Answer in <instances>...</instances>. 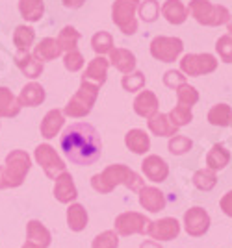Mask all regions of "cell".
Here are the masks:
<instances>
[{
	"mask_svg": "<svg viewBox=\"0 0 232 248\" xmlns=\"http://www.w3.org/2000/svg\"><path fill=\"white\" fill-rule=\"evenodd\" d=\"M169 121L173 126L177 128H182V126H188V124L193 121V113H191V108H186V106H175L171 111L167 113Z\"/></svg>",
	"mask_w": 232,
	"mask_h": 248,
	"instance_id": "8d00e7d4",
	"label": "cell"
},
{
	"mask_svg": "<svg viewBox=\"0 0 232 248\" xmlns=\"http://www.w3.org/2000/svg\"><path fill=\"white\" fill-rule=\"evenodd\" d=\"M125 145H127L130 152H134L137 155H143L150 150V137L145 134V130L134 128V130H130L125 135Z\"/></svg>",
	"mask_w": 232,
	"mask_h": 248,
	"instance_id": "cb8c5ba5",
	"label": "cell"
},
{
	"mask_svg": "<svg viewBox=\"0 0 232 248\" xmlns=\"http://www.w3.org/2000/svg\"><path fill=\"white\" fill-rule=\"evenodd\" d=\"M141 170L147 180L154 182V184H162L166 182L169 176V165L164 157H160L156 154L147 155L143 161H141Z\"/></svg>",
	"mask_w": 232,
	"mask_h": 248,
	"instance_id": "4fadbf2b",
	"label": "cell"
},
{
	"mask_svg": "<svg viewBox=\"0 0 232 248\" xmlns=\"http://www.w3.org/2000/svg\"><path fill=\"white\" fill-rule=\"evenodd\" d=\"M217 69V60L208 52L204 54H186L180 60V73L186 76H204Z\"/></svg>",
	"mask_w": 232,
	"mask_h": 248,
	"instance_id": "9c48e42d",
	"label": "cell"
},
{
	"mask_svg": "<svg viewBox=\"0 0 232 248\" xmlns=\"http://www.w3.org/2000/svg\"><path fill=\"white\" fill-rule=\"evenodd\" d=\"M33 157L37 161V165H41V169L45 170V174L49 176L50 180H56V176H60L65 170L64 159L58 155V152L54 150L50 145H39L35 146Z\"/></svg>",
	"mask_w": 232,
	"mask_h": 248,
	"instance_id": "30bf717a",
	"label": "cell"
},
{
	"mask_svg": "<svg viewBox=\"0 0 232 248\" xmlns=\"http://www.w3.org/2000/svg\"><path fill=\"white\" fill-rule=\"evenodd\" d=\"M158 96L152 93V91H141V93L137 94L136 98H134V111L136 115L139 117H143V119H150V117H154V115L158 113Z\"/></svg>",
	"mask_w": 232,
	"mask_h": 248,
	"instance_id": "ac0fdd59",
	"label": "cell"
},
{
	"mask_svg": "<svg viewBox=\"0 0 232 248\" xmlns=\"http://www.w3.org/2000/svg\"><path fill=\"white\" fill-rule=\"evenodd\" d=\"M91 48L95 50L97 56H104L110 54V50L114 48V37L108 33V31L100 30L97 31L95 35L91 37Z\"/></svg>",
	"mask_w": 232,
	"mask_h": 248,
	"instance_id": "d590c367",
	"label": "cell"
},
{
	"mask_svg": "<svg viewBox=\"0 0 232 248\" xmlns=\"http://www.w3.org/2000/svg\"><path fill=\"white\" fill-rule=\"evenodd\" d=\"M137 193H139V206L150 211V213H158V211L166 209V206H167V198L158 187L145 186L141 187Z\"/></svg>",
	"mask_w": 232,
	"mask_h": 248,
	"instance_id": "9a60e30c",
	"label": "cell"
},
{
	"mask_svg": "<svg viewBox=\"0 0 232 248\" xmlns=\"http://www.w3.org/2000/svg\"><path fill=\"white\" fill-rule=\"evenodd\" d=\"M13 62L15 65L19 67V71H21L26 78H37V76H41L43 73V63L33 56L30 52H15V56H13Z\"/></svg>",
	"mask_w": 232,
	"mask_h": 248,
	"instance_id": "e0dca14e",
	"label": "cell"
},
{
	"mask_svg": "<svg viewBox=\"0 0 232 248\" xmlns=\"http://www.w3.org/2000/svg\"><path fill=\"white\" fill-rule=\"evenodd\" d=\"M162 15L169 24L179 26V24H184L188 19V10L182 4V0H166L162 4Z\"/></svg>",
	"mask_w": 232,
	"mask_h": 248,
	"instance_id": "603a6c76",
	"label": "cell"
},
{
	"mask_svg": "<svg viewBox=\"0 0 232 248\" xmlns=\"http://www.w3.org/2000/svg\"><path fill=\"white\" fill-rule=\"evenodd\" d=\"M22 248H37V247H33V245H30V243H28V241H26V243H24V245H22Z\"/></svg>",
	"mask_w": 232,
	"mask_h": 248,
	"instance_id": "681fc988",
	"label": "cell"
},
{
	"mask_svg": "<svg viewBox=\"0 0 232 248\" xmlns=\"http://www.w3.org/2000/svg\"><path fill=\"white\" fill-rule=\"evenodd\" d=\"M33 41H35V30L26 26V24H21L17 26L15 31H13V45L17 52H28L32 48Z\"/></svg>",
	"mask_w": 232,
	"mask_h": 248,
	"instance_id": "1f68e13d",
	"label": "cell"
},
{
	"mask_svg": "<svg viewBox=\"0 0 232 248\" xmlns=\"http://www.w3.org/2000/svg\"><path fill=\"white\" fill-rule=\"evenodd\" d=\"M208 123L212 126H219V128H227L232 124V108L229 104H215L212 106L208 111Z\"/></svg>",
	"mask_w": 232,
	"mask_h": 248,
	"instance_id": "4dcf8cb0",
	"label": "cell"
},
{
	"mask_svg": "<svg viewBox=\"0 0 232 248\" xmlns=\"http://www.w3.org/2000/svg\"><path fill=\"white\" fill-rule=\"evenodd\" d=\"M227 30H229V35H232V15L231 19H229V22H227Z\"/></svg>",
	"mask_w": 232,
	"mask_h": 248,
	"instance_id": "c3c4849f",
	"label": "cell"
},
{
	"mask_svg": "<svg viewBox=\"0 0 232 248\" xmlns=\"http://www.w3.org/2000/svg\"><path fill=\"white\" fill-rule=\"evenodd\" d=\"M22 106L8 87H0V119H11L21 113Z\"/></svg>",
	"mask_w": 232,
	"mask_h": 248,
	"instance_id": "83f0119b",
	"label": "cell"
},
{
	"mask_svg": "<svg viewBox=\"0 0 232 248\" xmlns=\"http://www.w3.org/2000/svg\"><path fill=\"white\" fill-rule=\"evenodd\" d=\"M64 52L60 48L58 41L54 37H45L41 41L33 46V56L39 60V62H52L56 58H60Z\"/></svg>",
	"mask_w": 232,
	"mask_h": 248,
	"instance_id": "4316f807",
	"label": "cell"
},
{
	"mask_svg": "<svg viewBox=\"0 0 232 248\" xmlns=\"http://www.w3.org/2000/svg\"><path fill=\"white\" fill-rule=\"evenodd\" d=\"M139 17L143 22H154L160 15V2L158 0H143L137 6Z\"/></svg>",
	"mask_w": 232,
	"mask_h": 248,
	"instance_id": "f35d334b",
	"label": "cell"
},
{
	"mask_svg": "<svg viewBox=\"0 0 232 248\" xmlns=\"http://www.w3.org/2000/svg\"><path fill=\"white\" fill-rule=\"evenodd\" d=\"M219 207H221V211L227 215V217L232 218V189L231 191H227V193L221 197V200H219Z\"/></svg>",
	"mask_w": 232,
	"mask_h": 248,
	"instance_id": "f6af8a7d",
	"label": "cell"
},
{
	"mask_svg": "<svg viewBox=\"0 0 232 248\" xmlns=\"http://www.w3.org/2000/svg\"><path fill=\"white\" fill-rule=\"evenodd\" d=\"M231 163V152L227 150V146L221 143H215L206 154V169H210L214 172L223 170L225 167Z\"/></svg>",
	"mask_w": 232,
	"mask_h": 248,
	"instance_id": "d4e9b609",
	"label": "cell"
},
{
	"mask_svg": "<svg viewBox=\"0 0 232 248\" xmlns=\"http://www.w3.org/2000/svg\"><path fill=\"white\" fill-rule=\"evenodd\" d=\"M19 11L26 22H37L45 15V2L43 0H19Z\"/></svg>",
	"mask_w": 232,
	"mask_h": 248,
	"instance_id": "f546056e",
	"label": "cell"
},
{
	"mask_svg": "<svg viewBox=\"0 0 232 248\" xmlns=\"http://www.w3.org/2000/svg\"><path fill=\"white\" fill-rule=\"evenodd\" d=\"M110 65H114L119 73L128 74L136 71V56L127 48H112L110 50Z\"/></svg>",
	"mask_w": 232,
	"mask_h": 248,
	"instance_id": "ffe728a7",
	"label": "cell"
},
{
	"mask_svg": "<svg viewBox=\"0 0 232 248\" xmlns=\"http://www.w3.org/2000/svg\"><path fill=\"white\" fill-rule=\"evenodd\" d=\"M180 233V222L173 217H164L158 220H152L149 235L152 237V241L162 243V241H173L177 239Z\"/></svg>",
	"mask_w": 232,
	"mask_h": 248,
	"instance_id": "7c38bea8",
	"label": "cell"
},
{
	"mask_svg": "<svg viewBox=\"0 0 232 248\" xmlns=\"http://www.w3.org/2000/svg\"><path fill=\"white\" fill-rule=\"evenodd\" d=\"M117 186H125L137 193L141 187H145V180L123 163L108 165L102 172L91 176V187L100 195H110Z\"/></svg>",
	"mask_w": 232,
	"mask_h": 248,
	"instance_id": "7a4b0ae2",
	"label": "cell"
},
{
	"mask_svg": "<svg viewBox=\"0 0 232 248\" xmlns=\"http://www.w3.org/2000/svg\"><path fill=\"white\" fill-rule=\"evenodd\" d=\"M167 148L173 155H184L186 152H190L191 148H193V141H191L190 137H186V135L177 134L169 139Z\"/></svg>",
	"mask_w": 232,
	"mask_h": 248,
	"instance_id": "ab89813d",
	"label": "cell"
},
{
	"mask_svg": "<svg viewBox=\"0 0 232 248\" xmlns=\"http://www.w3.org/2000/svg\"><path fill=\"white\" fill-rule=\"evenodd\" d=\"M97 98H99V87L93 83L82 82L78 91L71 96V100L67 102L64 109V115L71 117V119H82L91 113L93 106H95Z\"/></svg>",
	"mask_w": 232,
	"mask_h": 248,
	"instance_id": "5b68a950",
	"label": "cell"
},
{
	"mask_svg": "<svg viewBox=\"0 0 232 248\" xmlns=\"http://www.w3.org/2000/svg\"><path fill=\"white\" fill-rule=\"evenodd\" d=\"M87 211L82 204H71L67 207V226L71 232H82L87 226Z\"/></svg>",
	"mask_w": 232,
	"mask_h": 248,
	"instance_id": "f1b7e54d",
	"label": "cell"
},
{
	"mask_svg": "<svg viewBox=\"0 0 232 248\" xmlns=\"http://www.w3.org/2000/svg\"><path fill=\"white\" fill-rule=\"evenodd\" d=\"M210 215L204 207L193 206L184 213V230L190 237H202L210 230Z\"/></svg>",
	"mask_w": 232,
	"mask_h": 248,
	"instance_id": "8fae6325",
	"label": "cell"
},
{
	"mask_svg": "<svg viewBox=\"0 0 232 248\" xmlns=\"http://www.w3.org/2000/svg\"><path fill=\"white\" fill-rule=\"evenodd\" d=\"M62 2H64V6L67 10H78V8L84 6L85 0H62Z\"/></svg>",
	"mask_w": 232,
	"mask_h": 248,
	"instance_id": "bcb514c9",
	"label": "cell"
},
{
	"mask_svg": "<svg viewBox=\"0 0 232 248\" xmlns=\"http://www.w3.org/2000/svg\"><path fill=\"white\" fill-rule=\"evenodd\" d=\"M26 237H28L26 241L30 245H33V247L37 248H47L50 247V243H52L50 232L43 226L39 220H30L26 224Z\"/></svg>",
	"mask_w": 232,
	"mask_h": 248,
	"instance_id": "44dd1931",
	"label": "cell"
},
{
	"mask_svg": "<svg viewBox=\"0 0 232 248\" xmlns=\"http://www.w3.org/2000/svg\"><path fill=\"white\" fill-rule=\"evenodd\" d=\"M139 248H164L160 243H156V241H152V239H149V241H143L141 245H139Z\"/></svg>",
	"mask_w": 232,
	"mask_h": 248,
	"instance_id": "7dc6e473",
	"label": "cell"
},
{
	"mask_svg": "<svg viewBox=\"0 0 232 248\" xmlns=\"http://www.w3.org/2000/svg\"><path fill=\"white\" fill-rule=\"evenodd\" d=\"M150 56L162 63H173L179 60V56L184 50V43L180 37H169V35H158L150 41Z\"/></svg>",
	"mask_w": 232,
	"mask_h": 248,
	"instance_id": "ba28073f",
	"label": "cell"
},
{
	"mask_svg": "<svg viewBox=\"0 0 232 248\" xmlns=\"http://www.w3.org/2000/svg\"><path fill=\"white\" fill-rule=\"evenodd\" d=\"M175 93H177V104L179 106H186V108H193L195 104L199 102V91L190 85V83H182L179 85L177 89H175Z\"/></svg>",
	"mask_w": 232,
	"mask_h": 248,
	"instance_id": "836d02e7",
	"label": "cell"
},
{
	"mask_svg": "<svg viewBox=\"0 0 232 248\" xmlns=\"http://www.w3.org/2000/svg\"><path fill=\"white\" fill-rule=\"evenodd\" d=\"M32 169V159L24 150H11L6 155V165L0 167V191L22 186Z\"/></svg>",
	"mask_w": 232,
	"mask_h": 248,
	"instance_id": "3957f363",
	"label": "cell"
},
{
	"mask_svg": "<svg viewBox=\"0 0 232 248\" xmlns=\"http://www.w3.org/2000/svg\"><path fill=\"white\" fill-rule=\"evenodd\" d=\"M231 126H232V124H231Z\"/></svg>",
	"mask_w": 232,
	"mask_h": 248,
	"instance_id": "f907efd6",
	"label": "cell"
},
{
	"mask_svg": "<svg viewBox=\"0 0 232 248\" xmlns=\"http://www.w3.org/2000/svg\"><path fill=\"white\" fill-rule=\"evenodd\" d=\"M193 186L197 187L199 191H212L214 187L217 186V176L210 169H199L193 174Z\"/></svg>",
	"mask_w": 232,
	"mask_h": 248,
	"instance_id": "e575fe53",
	"label": "cell"
},
{
	"mask_svg": "<svg viewBox=\"0 0 232 248\" xmlns=\"http://www.w3.org/2000/svg\"><path fill=\"white\" fill-rule=\"evenodd\" d=\"M215 52L219 54L223 63H232V35H221L215 41Z\"/></svg>",
	"mask_w": 232,
	"mask_h": 248,
	"instance_id": "7bdbcfd3",
	"label": "cell"
},
{
	"mask_svg": "<svg viewBox=\"0 0 232 248\" xmlns=\"http://www.w3.org/2000/svg\"><path fill=\"white\" fill-rule=\"evenodd\" d=\"M91 248H119V235L114 230H106L93 239Z\"/></svg>",
	"mask_w": 232,
	"mask_h": 248,
	"instance_id": "60d3db41",
	"label": "cell"
},
{
	"mask_svg": "<svg viewBox=\"0 0 232 248\" xmlns=\"http://www.w3.org/2000/svg\"><path fill=\"white\" fill-rule=\"evenodd\" d=\"M58 45H60V48L62 52H71V50H76V45L80 41V31L73 28V26H65L62 28L60 31V35H58Z\"/></svg>",
	"mask_w": 232,
	"mask_h": 248,
	"instance_id": "d6a6232c",
	"label": "cell"
},
{
	"mask_svg": "<svg viewBox=\"0 0 232 248\" xmlns=\"http://www.w3.org/2000/svg\"><path fill=\"white\" fill-rule=\"evenodd\" d=\"M84 63H85L84 56H82V52L78 50V48L64 54V67L69 73H78L84 67Z\"/></svg>",
	"mask_w": 232,
	"mask_h": 248,
	"instance_id": "b9f144b4",
	"label": "cell"
},
{
	"mask_svg": "<svg viewBox=\"0 0 232 248\" xmlns=\"http://www.w3.org/2000/svg\"><path fill=\"white\" fill-rule=\"evenodd\" d=\"M152 220L149 217H145L143 213H137V211H125L121 215L116 217L114 222V232L121 237H128V235H149V230H150Z\"/></svg>",
	"mask_w": 232,
	"mask_h": 248,
	"instance_id": "52a82bcc",
	"label": "cell"
},
{
	"mask_svg": "<svg viewBox=\"0 0 232 248\" xmlns=\"http://www.w3.org/2000/svg\"><path fill=\"white\" fill-rule=\"evenodd\" d=\"M186 10L188 15H191L199 24L210 28L227 24L231 19V11L221 4H212L210 0H191Z\"/></svg>",
	"mask_w": 232,
	"mask_h": 248,
	"instance_id": "277c9868",
	"label": "cell"
},
{
	"mask_svg": "<svg viewBox=\"0 0 232 248\" xmlns=\"http://www.w3.org/2000/svg\"><path fill=\"white\" fill-rule=\"evenodd\" d=\"M60 148L74 165H93L102 154V139L95 126L87 123H74L60 135Z\"/></svg>",
	"mask_w": 232,
	"mask_h": 248,
	"instance_id": "6da1fadb",
	"label": "cell"
},
{
	"mask_svg": "<svg viewBox=\"0 0 232 248\" xmlns=\"http://www.w3.org/2000/svg\"><path fill=\"white\" fill-rule=\"evenodd\" d=\"M182 83H186V76L180 71H167L164 74V85L169 87V89H177Z\"/></svg>",
	"mask_w": 232,
	"mask_h": 248,
	"instance_id": "ee69618b",
	"label": "cell"
},
{
	"mask_svg": "<svg viewBox=\"0 0 232 248\" xmlns=\"http://www.w3.org/2000/svg\"><path fill=\"white\" fill-rule=\"evenodd\" d=\"M78 197V189L74 186V180L71 172L64 170L60 176H56L54 180V198L60 204H71Z\"/></svg>",
	"mask_w": 232,
	"mask_h": 248,
	"instance_id": "5bb4252c",
	"label": "cell"
},
{
	"mask_svg": "<svg viewBox=\"0 0 232 248\" xmlns=\"http://www.w3.org/2000/svg\"><path fill=\"white\" fill-rule=\"evenodd\" d=\"M108 67H110V62H108L106 58H102V56L93 58V60L89 62V65H87L84 76H82V82L93 83L97 87L104 85L106 78H108Z\"/></svg>",
	"mask_w": 232,
	"mask_h": 248,
	"instance_id": "2e32d148",
	"label": "cell"
},
{
	"mask_svg": "<svg viewBox=\"0 0 232 248\" xmlns=\"http://www.w3.org/2000/svg\"><path fill=\"white\" fill-rule=\"evenodd\" d=\"M141 0H116L112 4V21L125 35H134L137 31L136 11Z\"/></svg>",
	"mask_w": 232,
	"mask_h": 248,
	"instance_id": "8992f818",
	"label": "cell"
},
{
	"mask_svg": "<svg viewBox=\"0 0 232 248\" xmlns=\"http://www.w3.org/2000/svg\"><path fill=\"white\" fill-rule=\"evenodd\" d=\"M145 82H147V78H145V74L141 73V71H132V73L123 76L121 85H123V89L128 91V93H136V91L145 87Z\"/></svg>",
	"mask_w": 232,
	"mask_h": 248,
	"instance_id": "74e56055",
	"label": "cell"
},
{
	"mask_svg": "<svg viewBox=\"0 0 232 248\" xmlns=\"http://www.w3.org/2000/svg\"><path fill=\"white\" fill-rule=\"evenodd\" d=\"M147 126L150 134L156 135V137H173V135H177V130H179L177 126L171 124L167 113H160V111L149 119Z\"/></svg>",
	"mask_w": 232,
	"mask_h": 248,
	"instance_id": "484cf974",
	"label": "cell"
},
{
	"mask_svg": "<svg viewBox=\"0 0 232 248\" xmlns=\"http://www.w3.org/2000/svg\"><path fill=\"white\" fill-rule=\"evenodd\" d=\"M47 98V91L41 83L37 82H30L26 83L21 89V93L17 96V100L21 106H26V108H35V106H41Z\"/></svg>",
	"mask_w": 232,
	"mask_h": 248,
	"instance_id": "d6986e66",
	"label": "cell"
},
{
	"mask_svg": "<svg viewBox=\"0 0 232 248\" xmlns=\"http://www.w3.org/2000/svg\"><path fill=\"white\" fill-rule=\"evenodd\" d=\"M64 123H65L64 111H60V109H50L49 113L43 117L41 126H39L41 135L45 139H52V137H56L58 132L64 128Z\"/></svg>",
	"mask_w": 232,
	"mask_h": 248,
	"instance_id": "7402d4cb",
	"label": "cell"
}]
</instances>
